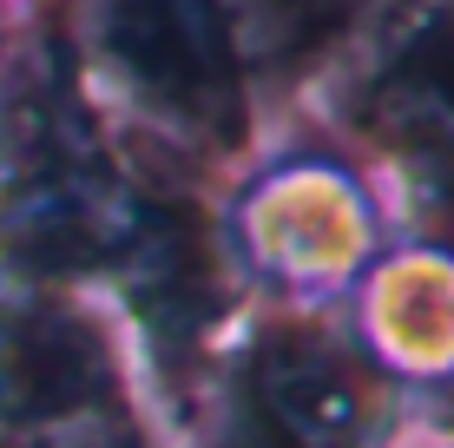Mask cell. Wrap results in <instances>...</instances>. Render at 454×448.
<instances>
[{
	"mask_svg": "<svg viewBox=\"0 0 454 448\" xmlns=\"http://www.w3.org/2000/svg\"><path fill=\"white\" fill-rule=\"evenodd\" d=\"M113 396V357L73 310H0V422H80Z\"/></svg>",
	"mask_w": 454,
	"mask_h": 448,
	"instance_id": "obj_4",
	"label": "cell"
},
{
	"mask_svg": "<svg viewBox=\"0 0 454 448\" xmlns=\"http://www.w3.org/2000/svg\"><path fill=\"white\" fill-rule=\"evenodd\" d=\"M99 40L171 119L217 138L238 132V53L217 0H99Z\"/></svg>",
	"mask_w": 454,
	"mask_h": 448,
	"instance_id": "obj_2",
	"label": "cell"
},
{
	"mask_svg": "<svg viewBox=\"0 0 454 448\" xmlns=\"http://www.w3.org/2000/svg\"><path fill=\"white\" fill-rule=\"evenodd\" d=\"M369 382L317 336H270L244 363L224 448H363Z\"/></svg>",
	"mask_w": 454,
	"mask_h": 448,
	"instance_id": "obj_3",
	"label": "cell"
},
{
	"mask_svg": "<svg viewBox=\"0 0 454 448\" xmlns=\"http://www.w3.org/2000/svg\"><path fill=\"white\" fill-rule=\"evenodd\" d=\"M138 198L86 152V132L67 106L34 99L7 119L0 145V244L20 264L73 271L113 264L132 238Z\"/></svg>",
	"mask_w": 454,
	"mask_h": 448,
	"instance_id": "obj_1",
	"label": "cell"
},
{
	"mask_svg": "<svg viewBox=\"0 0 454 448\" xmlns=\"http://www.w3.org/2000/svg\"><path fill=\"white\" fill-rule=\"evenodd\" d=\"M73 448H113V442H106V436H99V442H73Z\"/></svg>",
	"mask_w": 454,
	"mask_h": 448,
	"instance_id": "obj_5",
	"label": "cell"
}]
</instances>
